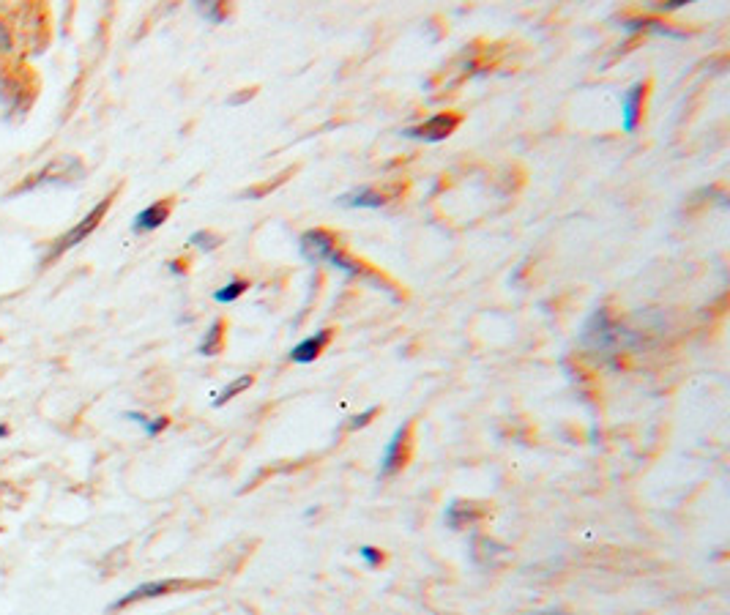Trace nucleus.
Segmentation results:
<instances>
[{
	"label": "nucleus",
	"instance_id": "f257e3e1",
	"mask_svg": "<svg viewBox=\"0 0 730 615\" xmlns=\"http://www.w3.org/2000/svg\"><path fill=\"white\" fill-rule=\"evenodd\" d=\"M80 175H83V162H80V159H74V156H58V159H52V162L44 164L39 173L28 175L22 184L14 186L6 197L25 195V192L39 189V186L69 184V181H77Z\"/></svg>",
	"mask_w": 730,
	"mask_h": 615
},
{
	"label": "nucleus",
	"instance_id": "f03ea898",
	"mask_svg": "<svg viewBox=\"0 0 730 615\" xmlns=\"http://www.w3.org/2000/svg\"><path fill=\"white\" fill-rule=\"evenodd\" d=\"M110 205H113V195H107L104 200H99V205H93L91 211H88V214H85L83 219H80V222H77L72 230H69V233H63V236L58 238L55 244H52L50 255H47V263H50V260H55V257H61L63 252L74 249L77 244H83L85 238L91 236L93 230L102 225V219H104V214L110 211Z\"/></svg>",
	"mask_w": 730,
	"mask_h": 615
},
{
	"label": "nucleus",
	"instance_id": "7ed1b4c3",
	"mask_svg": "<svg viewBox=\"0 0 730 615\" xmlns=\"http://www.w3.org/2000/svg\"><path fill=\"white\" fill-rule=\"evenodd\" d=\"M200 585H208V583H197V580H154V583H143L132 588L129 594L121 596L118 602L107 607L110 613L115 610H124L129 605H137V602H145V599H159V596H170L175 591H186V588H200Z\"/></svg>",
	"mask_w": 730,
	"mask_h": 615
},
{
	"label": "nucleus",
	"instance_id": "20e7f679",
	"mask_svg": "<svg viewBox=\"0 0 730 615\" xmlns=\"http://www.w3.org/2000/svg\"><path fill=\"white\" fill-rule=\"evenodd\" d=\"M411 421H405L402 427H397V432L391 435L389 446L383 451V462H381V476L383 479H391L408 465L411 460Z\"/></svg>",
	"mask_w": 730,
	"mask_h": 615
},
{
	"label": "nucleus",
	"instance_id": "39448f33",
	"mask_svg": "<svg viewBox=\"0 0 730 615\" xmlns=\"http://www.w3.org/2000/svg\"><path fill=\"white\" fill-rule=\"evenodd\" d=\"M463 123V115L460 113H435L432 118H427L419 126H411L405 129V137H413V140H427V143H438V140H446L449 134L457 132V126Z\"/></svg>",
	"mask_w": 730,
	"mask_h": 615
},
{
	"label": "nucleus",
	"instance_id": "423d86ee",
	"mask_svg": "<svg viewBox=\"0 0 730 615\" xmlns=\"http://www.w3.org/2000/svg\"><path fill=\"white\" fill-rule=\"evenodd\" d=\"M299 249L309 263H320V260H329L340 249V238L326 227H312L299 238Z\"/></svg>",
	"mask_w": 730,
	"mask_h": 615
},
{
	"label": "nucleus",
	"instance_id": "0eeeda50",
	"mask_svg": "<svg viewBox=\"0 0 730 615\" xmlns=\"http://www.w3.org/2000/svg\"><path fill=\"white\" fill-rule=\"evenodd\" d=\"M490 514V506L487 503H476V501H454L449 509H446V523L454 531H463V528H473L479 525Z\"/></svg>",
	"mask_w": 730,
	"mask_h": 615
},
{
	"label": "nucleus",
	"instance_id": "6e6552de",
	"mask_svg": "<svg viewBox=\"0 0 730 615\" xmlns=\"http://www.w3.org/2000/svg\"><path fill=\"white\" fill-rule=\"evenodd\" d=\"M405 184H391L386 189H359L353 195H345L340 200L342 205H350V208H381V205L391 203L402 195Z\"/></svg>",
	"mask_w": 730,
	"mask_h": 615
},
{
	"label": "nucleus",
	"instance_id": "1a4fd4ad",
	"mask_svg": "<svg viewBox=\"0 0 730 615\" xmlns=\"http://www.w3.org/2000/svg\"><path fill=\"white\" fill-rule=\"evenodd\" d=\"M173 211V197H165V200H156L154 205L143 208L140 214L134 216V233H151L156 227H162L167 222V216Z\"/></svg>",
	"mask_w": 730,
	"mask_h": 615
},
{
	"label": "nucleus",
	"instance_id": "9d476101",
	"mask_svg": "<svg viewBox=\"0 0 730 615\" xmlns=\"http://www.w3.org/2000/svg\"><path fill=\"white\" fill-rule=\"evenodd\" d=\"M646 96H648V82H638L632 85L624 96V129L627 132H635L638 129L640 118H643V107H646Z\"/></svg>",
	"mask_w": 730,
	"mask_h": 615
},
{
	"label": "nucleus",
	"instance_id": "9b49d317",
	"mask_svg": "<svg viewBox=\"0 0 730 615\" xmlns=\"http://www.w3.org/2000/svg\"><path fill=\"white\" fill-rule=\"evenodd\" d=\"M331 334H334V328H323L318 334H312L307 337L304 342H299L293 353H290V361H296V364H312V361L318 359L323 348L331 342Z\"/></svg>",
	"mask_w": 730,
	"mask_h": 615
},
{
	"label": "nucleus",
	"instance_id": "f8f14e48",
	"mask_svg": "<svg viewBox=\"0 0 730 615\" xmlns=\"http://www.w3.org/2000/svg\"><path fill=\"white\" fill-rule=\"evenodd\" d=\"M225 328L227 323L222 318L211 323V328L206 331V339L200 342V353L203 356H219L222 353V348H225Z\"/></svg>",
	"mask_w": 730,
	"mask_h": 615
},
{
	"label": "nucleus",
	"instance_id": "ddd939ff",
	"mask_svg": "<svg viewBox=\"0 0 730 615\" xmlns=\"http://www.w3.org/2000/svg\"><path fill=\"white\" fill-rule=\"evenodd\" d=\"M252 383H255V378H252V375H241V378H236V380H233V383H230V386H225V389H222V391H219V394H216L214 408H222V405H225V402L233 400L236 394H241V391H247L249 386H252Z\"/></svg>",
	"mask_w": 730,
	"mask_h": 615
},
{
	"label": "nucleus",
	"instance_id": "4468645a",
	"mask_svg": "<svg viewBox=\"0 0 730 615\" xmlns=\"http://www.w3.org/2000/svg\"><path fill=\"white\" fill-rule=\"evenodd\" d=\"M249 282L247 279H233V282H227L225 287H219L214 293V298L219 304H230V301H236L238 296H244L247 293Z\"/></svg>",
	"mask_w": 730,
	"mask_h": 615
},
{
	"label": "nucleus",
	"instance_id": "2eb2a0df",
	"mask_svg": "<svg viewBox=\"0 0 730 615\" xmlns=\"http://www.w3.org/2000/svg\"><path fill=\"white\" fill-rule=\"evenodd\" d=\"M189 244L195 246V249H203V252H214L216 246L222 244V236L214 233V230H197L189 236Z\"/></svg>",
	"mask_w": 730,
	"mask_h": 615
},
{
	"label": "nucleus",
	"instance_id": "dca6fc26",
	"mask_svg": "<svg viewBox=\"0 0 730 615\" xmlns=\"http://www.w3.org/2000/svg\"><path fill=\"white\" fill-rule=\"evenodd\" d=\"M293 173H296V167H288V170H282V173H279L277 178H274V181H266V184L252 186V189H247V192H244V195H247V197H263V195H268V192H274V189H277V186L285 184V181H288V178H290V175H293Z\"/></svg>",
	"mask_w": 730,
	"mask_h": 615
},
{
	"label": "nucleus",
	"instance_id": "f3484780",
	"mask_svg": "<svg viewBox=\"0 0 730 615\" xmlns=\"http://www.w3.org/2000/svg\"><path fill=\"white\" fill-rule=\"evenodd\" d=\"M126 419H132V421H137V424H143V430H145V435H148V438H154V435H159V432L167 427L165 416H159V419L151 421V419H145L143 413H126Z\"/></svg>",
	"mask_w": 730,
	"mask_h": 615
},
{
	"label": "nucleus",
	"instance_id": "a211bd4d",
	"mask_svg": "<svg viewBox=\"0 0 730 615\" xmlns=\"http://www.w3.org/2000/svg\"><path fill=\"white\" fill-rule=\"evenodd\" d=\"M197 9H200V14H206L208 20H214V22H222L230 14V9H227L225 3H197Z\"/></svg>",
	"mask_w": 730,
	"mask_h": 615
},
{
	"label": "nucleus",
	"instance_id": "6ab92c4d",
	"mask_svg": "<svg viewBox=\"0 0 730 615\" xmlns=\"http://www.w3.org/2000/svg\"><path fill=\"white\" fill-rule=\"evenodd\" d=\"M359 553H361V558H364V561L372 566V569L383 564V553L378 550V547H370V544H367V547H361Z\"/></svg>",
	"mask_w": 730,
	"mask_h": 615
},
{
	"label": "nucleus",
	"instance_id": "aec40b11",
	"mask_svg": "<svg viewBox=\"0 0 730 615\" xmlns=\"http://www.w3.org/2000/svg\"><path fill=\"white\" fill-rule=\"evenodd\" d=\"M375 413H378V408L364 410V413H361V416H356V419L350 421V424H348V430L353 432V430H359V427H367V424H370L372 416H375Z\"/></svg>",
	"mask_w": 730,
	"mask_h": 615
},
{
	"label": "nucleus",
	"instance_id": "412c9836",
	"mask_svg": "<svg viewBox=\"0 0 730 615\" xmlns=\"http://www.w3.org/2000/svg\"><path fill=\"white\" fill-rule=\"evenodd\" d=\"M255 93H258V88H247V91H244V93H238V96H230V99H227V104H241V102H247V99H252V96H255Z\"/></svg>",
	"mask_w": 730,
	"mask_h": 615
},
{
	"label": "nucleus",
	"instance_id": "4be33fe9",
	"mask_svg": "<svg viewBox=\"0 0 730 615\" xmlns=\"http://www.w3.org/2000/svg\"><path fill=\"white\" fill-rule=\"evenodd\" d=\"M186 263H189L186 257H178V260H173V263H170V271H173V274H184Z\"/></svg>",
	"mask_w": 730,
	"mask_h": 615
},
{
	"label": "nucleus",
	"instance_id": "5701e85b",
	"mask_svg": "<svg viewBox=\"0 0 730 615\" xmlns=\"http://www.w3.org/2000/svg\"><path fill=\"white\" fill-rule=\"evenodd\" d=\"M11 47V39H9V33H6V28L0 25V50H9Z\"/></svg>",
	"mask_w": 730,
	"mask_h": 615
},
{
	"label": "nucleus",
	"instance_id": "b1692460",
	"mask_svg": "<svg viewBox=\"0 0 730 615\" xmlns=\"http://www.w3.org/2000/svg\"><path fill=\"white\" fill-rule=\"evenodd\" d=\"M0 435H9V427H0Z\"/></svg>",
	"mask_w": 730,
	"mask_h": 615
},
{
	"label": "nucleus",
	"instance_id": "393cba45",
	"mask_svg": "<svg viewBox=\"0 0 730 615\" xmlns=\"http://www.w3.org/2000/svg\"><path fill=\"white\" fill-rule=\"evenodd\" d=\"M0 490H3V484H0Z\"/></svg>",
	"mask_w": 730,
	"mask_h": 615
}]
</instances>
